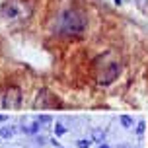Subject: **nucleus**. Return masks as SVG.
<instances>
[{
    "mask_svg": "<svg viewBox=\"0 0 148 148\" xmlns=\"http://www.w3.org/2000/svg\"><path fill=\"white\" fill-rule=\"evenodd\" d=\"M55 133H57V134H64V133H66V129H64L62 125H57V129H55Z\"/></svg>",
    "mask_w": 148,
    "mask_h": 148,
    "instance_id": "nucleus-8",
    "label": "nucleus"
},
{
    "mask_svg": "<svg viewBox=\"0 0 148 148\" xmlns=\"http://www.w3.org/2000/svg\"><path fill=\"white\" fill-rule=\"evenodd\" d=\"M136 131H138V133H142V131H144V123H138V129H136Z\"/></svg>",
    "mask_w": 148,
    "mask_h": 148,
    "instance_id": "nucleus-11",
    "label": "nucleus"
},
{
    "mask_svg": "<svg viewBox=\"0 0 148 148\" xmlns=\"http://www.w3.org/2000/svg\"><path fill=\"white\" fill-rule=\"evenodd\" d=\"M99 148H109V146H107V144H101V146H99Z\"/></svg>",
    "mask_w": 148,
    "mask_h": 148,
    "instance_id": "nucleus-13",
    "label": "nucleus"
},
{
    "mask_svg": "<svg viewBox=\"0 0 148 148\" xmlns=\"http://www.w3.org/2000/svg\"><path fill=\"white\" fill-rule=\"evenodd\" d=\"M88 146H90V140H86V138L78 140V148H88Z\"/></svg>",
    "mask_w": 148,
    "mask_h": 148,
    "instance_id": "nucleus-7",
    "label": "nucleus"
},
{
    "mask_svg": "<svg viewBox=\"0 0 148 148\" xmlns=\"http://www.w3.org/2000/svg\"><path fill=\"white\" fill-rule=\"evenodd\" d=\"M121 123H123V125L129 129V127H133V119L129 117V115H123V117H121Z\"/></svg>",
    "mask_w": 148,
    "mask_h": 148,
    "instance_id": "nucleus-5",
    "label": "nucleus"
},
{
    "mask_svg": "<svg viewBox=\"0 0 148 148\" xmlns=\"http://www.w3.org/2000/svg\"><path fill=\"white\" fill-rule=\"evenodd\" d=\"M84 29H86V20H84L82 12H78V10L62 12L59 20V33H62V35H82Z\"/></svg>",
    "mask_w": 148,
    "mask_h": 148,
    "instance_id": "nucleus-2",
    "label": "nucleus"
},
{
    "mask_svg": "<svg viewBox=\"0 0 148 148\" xmlns=\"http://www.w3.org/2000/svg\"><path fill=\"white\" fill-rule=\"evenodd\" d=\"M12 134H14L12 129H0V136H4V138H10Z\"/></svg>",
    "mask_w": 148,
    "mask_h": 148,
    "instance_id": "nucleus-6",
    "label": "nucleus"
},
{
    "mask_svg": "<svg viewBox=\"0 0 148 148\" xmlns=\"http://www.w3.org/2000/svg\"><path fill=\"white\" fill-rule=\"evenodd\" d=\"M39 121H41V123H47V121H51V117H49V115H39Z\"/></svg>",
    "mask_w": 148,
    "mask_h": 148,
    "instance_id": "nucleus-10",
    "label": "nucleus"
},
{
    "mask_svg": "<svg viewBox=\"0 0 148 148\" xmlns=\"http://www.w3.org/2000/svg\"><path fill=\"white\" fill-rule=\"evenodd\" d=\"M20 103H22V94H20V88L12 86V88H8L6 92L2 94V101H0V105H2L4 109H18V107H20Z\"/></svg>",
    "mask_w": 148,
    "mask_h": 148,
    "instance_id": "nucleus-4",
    "label": "nucleus"
},
{
    "mask_svg": "<svg viewBox=\"0 0 148 148\" xmlns=\"http://www.w3.org/2000/svg\"><path fill=\"white\" fill-rule=\"evenodd\" d=\"M121 72V62L113 53H105L103 57L97 59L96 64V80L97 84H111Z\"/></svg>",
    "mask_w": 148,
    "mask_h": 148,
    "instance_id": "nucleus-1",
    "label": "nucleus"
},
{
    "mask_svg": "<svg viewBox=\"0 0 148 148\" xmlns=\"http://www.w3.org/2000/svg\"><path fill=\"white\" fill-rule=\"evenodd\" d=\"M31 8L27 2L23 0H6L0 6V18H4L8 22H16V20H25L29 16Z\"/></svg>",
    "mask_w": 148,
    "mask_h": 148,
    "instance_id": "nucleus-3",
    "label": "nucleus"
},
{
    "mask_svg": "<svg viewBox=\"0 0 148 148\" xmlns=\"http://www.w3.org/2000/svg\"><path fill=\"white\" fill-rule=\"evenodd\" d=\"M94 136L97 138V142H101V138H103V131H96V133H94Z\"/></svg>",
    "mask_w": 148,
    "mask_h": 148,
    "instance_id": "nucleus-9",
    "label": "nucleus"
},
{
    "mask_svg": "<svg viewBox=\"0 0 148 148\" xmlns=\"http://www.w3.org/2000/svg\"><path fill=\"white\" fill-rule=\"evenodd\" d=\"M6 119H8L6 115H0V123H2V121H6Z\"/></svg>",
    "mask_w": 148,
    "mask_h": 148,
    "instance_id": "nucleus-12",
    "label": "nucleus"
}]
</instances>
